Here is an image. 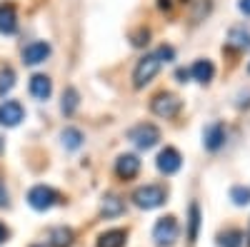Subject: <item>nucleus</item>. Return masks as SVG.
<instances>
[{
    "instance_id": "nucleus-1",
    "label": "nucleus",
    "mask_w": 250,
    "mask_h": 247,
    "mask_svg": "<svg viewBox=\"0 0 250 247\" xmlns=\"http://www.w3.org/2000/svg\"><path fill=\"white\" fill-rule=\"evenodd\" d=\"M133 202L140 210H155L165 202V188H160V185H145V188H138L133 192Z\"/></svg>"
},
{
    "instance_id": "nucleus-2",
    "label": "nucleus",
    "mask_w": 250,
    "mask_h": 247,
    "mask_svg": "<svg viewBox=\"0 0 250 247\" xmlns=\"http://www.w3.org/2000/svg\"><path fill=\"white\" fill-rule=\"evenodd\" d=\"M153 240L158 247H170L175 240H178V222L173 215H165L155 222L153 228Z\"/></svg>"
},
{
    "instance_id": "nucleus-3",
    "label": "nucleus",
    "mask_w": 250,
    "mask_h": 247,
    "mask_svg": "<svg viewBox=\"0 0 250 247\" xmlns=\"http://www.w3.org/2000/svg\"><path fill=\"white\" fill-rule=\"evenodd\" d=\"M160 57L153 53V55H145L140 63L135 65V73H133V82H135V88H145L148 82L158 75V70H160Z\"/></svg>"
},
{
    "instance_id": "nucleus-4",
    "label": "nucleus",
    "mask_w": 250,
    "mask_h": 247,
    "mask_svg": "<svg viewBox=\"0 0 250 247\" xmlns=\"http://www.w3.org/2000/svg\"><path fill=\"white\" fill-rule=\"evenodd\" d=\"M58 200H60V195L53 188H48V185H35V188L28 192V205L33 210H40V212L50 210L53 205H58Z\"/></svg>"
},
{
    "instance_id": "nucleus-5",
    "label": "nucleus",
    "mask_w": 250,
    "mask_h": 247,
    "mask_svg": "<svg viewBox=\"0 0 250 247\" xmlns=\"http://www.w3.org/2000/svg\"><path fill=\"white\" fill-rule=\"evenodd\" d=\"M128 137L135 142V145H138L140 150H150V148H155V145H158V140H160V130H158L155 125H150V122H140V125H135V128L128 133Z\"/></svg>"
},
{
    "instance_id": "nucleus-6",
    "label": "nucleus",
    "mask_w": 250,
    "mask_h": 247,
    "mask_svg": "<svg viewBox=\"0 0 250 247\" xmlns=\"http://www.w3.org/2000/svg\"><path fill=\"white\" fill-rule=\"evenodd\" d=\"M150 110L158 117H175L178 110H180V100L173 93H158L150 102Z\"/></svg>"
},
{
    "instance_id": "nucleus-7",
    "label": "nucleus",
    "mask_w": 250,
    "mask_h": 247,
    "mask_svg": "<svg viewBox=\"0 0 250 247\" xmlns=\"http://www.w3.org/2000/svg\"><path fill=\"white\" fill-rule=\"evenodd\" d=\"M23 117H25V110H23V105H20L18 100H5L3 105H0V125L15 128Z\"/></svg>"
},
{
    "instance_id": "nucleus-8",
    "label": "nucleus",
    "mask_w": 250,
    "mask_h": 247,
    "mask_svg": "<svg viewBox=\"0 0 250 247\" xmlns=\"http://www.w3.org/2000/svg\"><path fill=\"white\" fill-rule=\"evenodd\" d=\"M48 55H50V45L45 40H35V43L23 48V63L25 65H40V63H45Z\"/></svg>"
},
{
    "instance_id": "nucleus-9",
    "label": "nucleus",
    "mask_w": 250,
    "mask_h": 247,
    "mask_svg": "<svg viewBox=\"0 0 250 247\" xmlns=\"http://www.w3.org/2000/svg\"><path fill=\"white\" fill-rule=\"evenodd\" d=\"M115 172H118L120 180H133V177L140 172V160H138L135 155H130V152L120 155V157L115 160Z\"/></svg>"
},
{
    "instance_id": "nucleus-10",
    "label": "nucleus",
    "mask_w": 250,
    "mask_h": 247,
    "mask_svg": "<svg viewBox=\"0 0 250 247\" xmlns=\"http://www.w3.org/2000/svg\"><path fill=\"white\" fill-rule=\"evenodd\" d=\"M180 165H183V157H180V152H178L175 148L160 150V155H158V170H160V172L173 175V172L180 170Z\"/></svg>"
},
{
    "instance_id": "nucleus-11",
    "label": "nucleus",
    "mask_w": 250,
    "mask_h": 247,
    "mask_svg": "<svg viewBox=\"0 0 250 247\" xmlns=\"http://www.w3.org/2000/svg\"><path fill=\"white\" fill-rule=\"evenodd\" d=\"M223 142H225V125H223V122H213V125L205 128V133H203L205 150H218Z\"/></svg>"
},
{
    "instance_id": "nucleus-12",
    "label": "nucleus",
    "mask_w": 250,
    "mask_h": 247,
    "mask_svg": "<svg viewBox=\"0 0 250 247\" xmlns=\"http://www.w3.org/2000/svg\"><path fill=\"white\" fill-rule=\"evenodd\" d=\"M0 33H3V35L18 33V13H15L13 3H3V5H0Z\"/></svg>"
},
{
    "instance_id": "nucleus-13",
    "label": "nucleus",
    "mask_w": 250,
    "mask_h": 247,
    "mask_svg": "<svg viewBox=\"0 0 250 247\" xmlns=\"http://www.w3.org/2000/svg\"><path fill=\"white\" fill-rule=\"evenodd\" d=\"M50 93H53V82H50L48 75H40V73H38V75L30 77V95H33L35 100H48Z\"/></svg>"
},
{
    "instance_id": "nucleus-14",
    "label": "nucleus",
    "mask_w": 250,
    "mask_h": 247,
    "mask_svg": "<svg viewBox=\"0 0 250 247\" xmlns=\"http://www.w3.org/2000/svg\"><path fill=\"white\" fill-rule=\"evenodd\" d=\"M228 45L235 50H248L250 48V28L248 25H235L228 33Z\"/></svg>"
},
{
    "instance_id": "nucleus-15",
    "label": "nucleus",
    "mask_w": 250,
    "mask_h": 247,
    "mask_svg": "<svg viewBox=\"0 0 250 247\" xmlns=\"http://www.w3.org/2000/svg\"><path fill=\"white\" fill-rule=\"evenodd\" d=\"M50 247H70L73 245V230L70 228H53L48 235Z\"/></svg>"
},
{
    "instance_id": "nucleus-16",
    "label": "nucleus",
    "mask_w": 250,
    "mask_h": 247,
    "mask_svg": "<svg viewBox=\"0 0 250 247\" xmlns=\"http://www.w3.org/2000/svg\"><path fill=\"white\" fill-rule=\"evenodd\" d=\"M190 75L198 80V82H210L213 75H215V68L210 60H195V65L190 68Z\"/></svg>"
},
{
    "instance_id": "nucleus-17",
    "label": "nucleus",
    "mask_w": 250,
    "mask_h": 247,
    "mask_svg": "<svg viewBox=\"0 0 250 247\" xmlns=\"http://www.w3.org/2000/svg\"><path fill=\"white\" fill-rule=\"evenodd\" d=\"M125 240H128L125 230H108L98 237V247H125Z\"/></svg>"
},
{
    "instance_id": "nucleus-18",
    "label": "nucleus",
    "mask_w": 250,
    "mask_h": 247,
    "mask_svg": "<svg viewBox=\"0 0 250 247\" xmlns=\"http://www.w3.org/2000/svg\"><path fill=\"white\" fill-rule=\"evenodd\" d=\"M123 210H125V202H123L118 195H105V197H103L100 212L105 215V217H118Z\"/></svg>"
},
{
    "instance_id": "nucleus-19",
    "label": "nucleus",
    "mask_w": 250,
    "mask_h": 247,
    "mask_svg": "<svg viewBox=\"0 0 250 247\" xmlns=\"http://www.w3.org/2000/svg\"><path fill=\"white\" fill-rule=\"evenodd\" d=\"M60 140H62V145H65L68 150H78L83 145V133L78 128H65L60 133Z\"/></svg>"
},
{
    "instance_id": "nucleus-20",
    "label": "nucleus",
    "mask_w": 250,
    "mask_h": 247,
    "mask_svg": "<svg viewBox=\"0 0 250 247\" xmlns=\"http://www.w3.org/2000/svg\"><path fill=\"white\" fill-rule=\"evenodd\" d=\"M78 105H80L78 90H75V88H68L65 93H62V113H65V115H73V113L78 110Z\"/></svg>"
},
{
    "instance_id": "nucleus-21",
    "label": "nucleus",
    "mask_w": 250,
    "mask_h": 247,
    "mask_svg": "<svg viewBox=\"0 0 250 247\" xmlns=\"http://www.w3.org/2000/svg\"><path fill=\"white\" fill-rule=\"evenodd\" d=\"M218 242H220V247H240V245H243V232H240V230H228V232H220Z\"/></svg>"
},
{
    "instance_id": "nucleus-22",
    "label": "nucleus",
    "mask_w": 250,
    "mask_h": 247,
    "mask_svg": "<svg viewBox=\"0 0 250 247\" xmlns=\"http://www.w3.org/2000/svg\"><path fill=\"white\" fill-rule=\"evenodd\" d=\"M198 228H200V208L193 202L190 205V232H188V240L190 242L198 240Z\"/></svg>"
},
{
    "instance_id": "nucleus-23",
    "label": "nucleus",
    "mask_w": 250,
    "mask_h": 247,
    "mask_svg": "<svg viewBox=\"0 0 250 247\" xmlns=\"http://www.w3.org/2000/svg\"><path fill=\"white\" fill-rule=\"evenodd\" d=\"M13 85H15V73L10 68H3V70H0V95L10 93Z\"/></svg>"
},
{
    "instance_id": "nucleus-24",
    "label": "nucleus",
    "mask_w": 250,
    "mask_h": 247,
    "mask_svg": "<svg viewBox=\"0 0 250 247\" xmlns=\"http://www.w3.org/2000/svg\"><path fill=\"white\" fill-rule=\"evenodd\" d=\"M230 200L235 202V205H248L250 202V188H243V185H235V188L230 190Z\"/></svg>"
},
{
    "instance_id": "nucleus-25",
    "label": "nucleus",
    "mask_w": 250,
    "mask_h": 247,
    "mask_svg": "<svg viewBox=\"0 0 250 247\" xmlns=\"http://www.w3.org/2000/svg\"><path fill=\"white\" fill-rule=\"evenodd\" d=\"M158 57H160V63H170V60L175 57V50L170 48V45H160L158 48V53H155Z\"/></svg>"
},
{
    "instance_id": "nucleus-26",
    "label": "nucleus",
    "mask_w": 250,
    "mask_h": 247,
    "mask_svg": "<svg viewBox=\"0 0 250 247\" xmlns=\"http://www.w3.org/2000/svg\"><path fill=\"white\" fill-rule=\"evenodd\" d=\"M148 38H150V30H140L133 40V45H148Z\"/></svg>"
},
{
    "instance_id": "nucleus-27",
    "label": "nucleus",
    "mask_w": 250,
    "mask_h": 247,
    "mask_svg": "<svg viewBox=\"0 0 250 247\" xmlns=\"http://www.w3.org/2000/svg\"><path fill=\"white\" fill-rule=\"evenodd\" d=\"M238 8H240L245 15H250V0H240V3H238Z\"/></svg>"
},
{
    "instance_id": "nucleus-28",
    "label": "nucleus",
    "mask_w": 250,
    "mask_h": 247,
    "mask_svg": "<svg viewBox=\"0 0 250 247\" xmlns=\"http://www.w3.org/2000/svg\"><path fill=\"white\" fill-rule=\"evenodd\" d=\"M175 77H178L180 82H185L188 77H190V70H178V73H175Z\"/></svg>"
},
{
    "instance_id": "nucleus-29",
    "label": "nucleus",
    "mask_w": 250,
    "mask_h": 247,
    "mask_svg": "<svg viewBox=\"0 0 250 247\" xmlns=\"http://www.w3.org/2000/svg\"><path fill=\"white\" fill-rule=\"evenodd\" d=\"M5 240H8V228H5L3 222H0V245H3Z\"/></svg>"
},
{
    "instance_id": "nucleus-30",
    "label": "nucleus",
    "mask_w": 250,
    "mask_h": 247,
    "mask_svg": "<svg viewBox=\"0 0 250 247\" xmlns=\"http://www.w3.org/2000/svg\"><path fill=\"white\" fill-rule=\"evenodd\" d=\"M8 205V192H3V188H0V208H5Z\"/></svg>"
},
{
    "instance_id": "nucleus-31",
    "label": "nucleus",
    "mask_w": 250,
    "mask_h": 247,
    "mask_svg": "<svg viewBox=\"0 0 250 247\" xmlns=\"http://www.w3.org/2000/svg\"><path fill=\"white\" fill-rule=\"evenodd\" d=\"M163 10H170V0H160V3H158Z\"/></svg>"
},
{
    "instance_id": "nucleus-32",
    "label": "nucleus",
    "mask_w": 250,
    "mask_h": 247,
    "mask_svg": "<svg viewBox=\"0 0 250 247\" xmlns=\"http://www.w3.org/2000/svg\"><path fill=\"white\" fill-rule=\"evenodd\" d=\"M248 247H250V232H248Z\"/></svg>"
},
{
    "instance_id": "nucleus-33",
    "label": "nucleus",
    "mask_w": 250,
    "mask_h": 247,
    "mask_svg": "<svg viewBox=\"0 0 250 247\" xmlns=\"http://www.w3.org/2000/svg\"><path fill=\"white\" fill-rule=\"evenodd\" d=\"M0 150H3V140H0Z\"/></svg>"
},
{
    "instance_id": "nucleus-34",
    "label": "nucleus",
    "mask_w": 250,
    "mask_h": 247,
    "mask_svg": "<svg viewBox=\"0 0 250 247\" xmlns=\"http://www.w3.org/2000/svg\"><path fill=\"white\" fill-rule=\"evenodd\" d=\"M35 247H43V245H35Z\"/></svg>"
},
{
    "instance_id": "nucleus-35",
    "label": "nucleus",
    "mask_w": 250,
    "mask_h": 247,
    "mask_svg": "<svg viewBox=\"0 0 250 247\" xmlns=\"http://www.w3.org/2000/svg\"><path fill=\"white\" fill-rule=\"evenodd\" d=\"M248 70H250V65H248Z\"/></svg>"
}]
</instances>
